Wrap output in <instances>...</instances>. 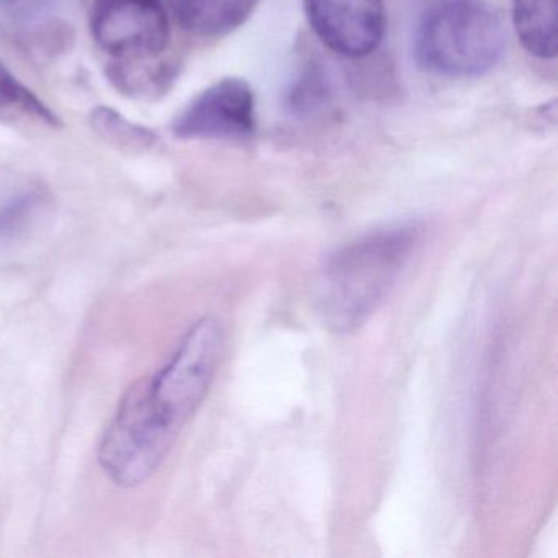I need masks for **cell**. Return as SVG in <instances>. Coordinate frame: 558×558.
Returning a JSON list of instances; mask_svg holds the SVG:
<instances>
[{
    "label": "cell",
    "mask_w": 558,
    "mask_h": 558,
    "mask_svg": "<svg viewBox=\"0 0 558 558\" xmlns=\"http://www.w3.org/2000/svg\"><path fill=\"white\" fill-rule=\"evenodd\" d=\"M328 99V83L318 70L306 71L289 96L290 109L295 113H310Z\"/></svg>",
    "instance_id": "obj_13"
},
{
    "label": "cell",
    "mask_w": 558,
    "mask_h": 558,
    "mask_svg": "<svg viewBox=\"0 0 558 558\" xmlns=\"http://www.w3.org/2000/svg\"><path fill=\"white\" fill-rule=\"evenodd\" d=\"M221 352L220 322L204 316L161 371L129 388L99 447L100 466L116 485L135 488L161 466L210 390Z\"/></svg>",
    "instance_id": "obj_1"
},
{
    "label": "cell",
    "mask_w": 558,
    "mask_h": 558,
    "mask_svg": "<svg viewBox=\"0 0 558 558\" xmlns=\"http://www.w3.org/2000/svg\"><path fill=\"white\" fill-rule=\"evenodd\" d=\"M90 34L113 60H149L169 47L171 25L161 0H94Z\"/></svg>",
    "instance_id": "obj_4"
},
{
    "label": "cell",
    "mask_w": 558,
    "mask_h": 558,
    "mask_svg": "<svg viewBox=\"0 0 558 558\" xmlns=\"http://www.w3.org/2000/svg\"><path fill=\"white\" fill-rule=\"evenodd\" d=\"M0 113H17L51 129L63 126L60 117L21 83L4 63H0Z\"/></svg>",
    "instance_id": "obj_10"
},
{
    "label": "cell",
    "mask_w": 558,
    "mask_h": 558,
    "mask_svg": "<svg viewBox=\"0 0 558 558\" xmlns=\"http://www.w3.org/2000/svg\"><path fill=\"white\" fill-rule=\"evenodd\" d=\"M175 21L189 34L218 37L240 27L254 0H169Z\"/></svg>",
    "instance_id": "obj_7"
},
{
    "label": "cell",
    "mask_w": 558,
    "mask_h": 558,
    "mask_svg": "<svg viewBox=\"0 0 558 558\" xmlns=\"http://www.w3.org/2000/svg\"><path fill=\"white\" fill-rule=\"evenodd\" d=\"M501 19L482 0H447L417 27L414 54L429 73L476 77L488 73L505 51Z\"/></svg>",
    "instance_id": "obj_3"
},
{
    "label": "cell",
    "mask_w": 558,
    "mask_h": 558,
    "mask_svg": "<svg viewBox=\"0 0 558 558\" xmlns=\"http://www.w3.org/2000/svg\"><path fill=\"white\" fill-rule=\"evenodd\" d=\"M44 194L37 189L19 192L0 201V243L24 234L44 207Z\"/></svg>",
    "instance_id": "obj_12"
},
{
    "label": "cell",
    "mask_w": 558,
    "mask_h": 558,
    "mask_svg": "<svg viewBox=\"0 0 558 558\" xmlns=\"http://www.w3.org/2000/svg\"><path fill=\"white\" fill-rule=\"evenodd\" d=\"M420 234L417 225H395L331 254L312 286L313 306L323 325L336 335L361 328L397 286Z\"/></svg>",
    "instance_id": "obj_2"
},
{
    "label": "cell",
    "mask_w": 558,
    "mask_h": 558,
    "mask_svg": "<svg viewBox=\"0 0 558 558\" xmlns=\"http://www.w3.org/2000/svg\"><path fill=\"white\" fill-rule=\"evenodd\" d=\"M149 60H113L107 66V77L123 96L135 99H151L165 93L171 83V68Z\"/></svg>",
    "instance_id": "obj_9"
},
{
    "label": "cell",
    "mask_w": 558,
    "mask_h": 558,
    "mask_svg": "<svg viewBox=\"0 0 558 558\" xmlns=\"http://www.w3.org/2000/svg\"><path fill=\"white\" fill-rule=\"evenodd\" d=\"M512 17L529 53L544 60L557 57L558 0H514Z\"/></svg>",
    "instance_id": "obj_8"
},
{
    "label": "cell",
    "mask_w": 558,
    "mask_h": 558,
    "mask_svg": "<svg viewBox=\"0 0 558 558\" xmlns=\"http://www.w3.org/2000/svg\"><path fill=\"white\" fill-rule=\"evenodd\" d=\"M305 9L316 37L342 57H368L384 38V0H305Z\"/></svg>",
    "instance_id": "obj_6"
},
{
    "label": "cell",
    "mask_w": 558,
    "mask_h": 558,
    "mask_svg": "<svg viewBox=\"0 0 558 558\" xmlns=\"http://www.w3.org/2000/svg\"><path fill=\"white\" fill-rule=\"evenodd\" d=\"M90 125L107 142L133 153L146 151L158 142V136L153 130L130 122L122 113L110 107H97L93 110Z\"/></svg>",
    "instance_id": "obj_11"
},
{
    "label": "cell",
    "mask_w": 558,
    "mask_h": 558,
    "mask_svg": "<svg viewBox=\"0 0 558 558\" xmlns=\"http://www.w3.org/2000/svg\"><path fill=\"white\" fill-rule=\"evenodd\" d=\"M256 130V102L246 81L227 77L192 99L171 125L184 142L246 140Z\"/></svg>",
    "instance_id": "obj_5"
}]
</instances>
